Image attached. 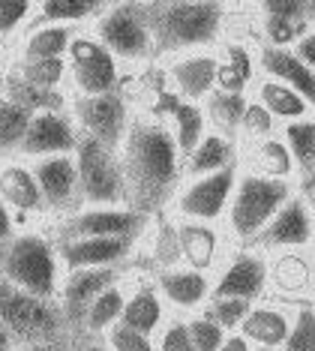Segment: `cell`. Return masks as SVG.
Wrapping results in <instances>:
<instances>
[{
    "instance_id": "cell-13",
    "label": "cell",
    "mask_w": 315,
    "mask_h": 351,
    "mask_svg": "<svg viewBox=\"0 0 315 351\" xmlns=\"http://www.w3.org/2000/svg\"><path fill=\"white\" fill-rule=\"evenodd\" d=\"M63 270L72 267H124L141 250V234H96V237H54Z\"/></svg>"
},
{
    "instance_id": "cell-1",
    "label": "cell",
    "mask_w": 315,
    "mask_h": 351,
    "mask_svg": "<svg viewBox=\"0 0 315 351\" xmlns=\"http://www.w3.org/2000/svg\"><path fill=\"white\" fill-rule=\"evenodd\" d=\"M117 154L126 178V204L148 217L163 213L183 183V156L168 123L153 114H135Z\"/></svg>"
},
{
    "instance_id": "cell-27",
    "label": "cell",
    "mask_w": 315,
    "mask_h": 351,
    "mask_svg": "<svg viewBox=\"0 0 315 351\" xmlns=\"http://www.w3.org/2000/svg\"><path fill=\"white\" fill-rule=\"evenodd\" d=\"M78 27L72 25H30L19 34V60H39V58H67V49Z\"/></svg>"
},
{
    "instance_id": "cell-15",
    "label": "cell",
    "mask_w": 315,
    "mask_h": 351,
    "mask_svg": "<svg viewBox=\"0 0 315 351\" xmlns=\"http://www.w3.org/2000/svg\"><path fill=\"white\" fill-rule=\"evenodd\" d=\"M117 279H124V267H72L63 270L60 289H58V306L63 318H67L69 337H78L84 324V315L96 300V294L105 291L108 285H115Z\"/></svg>"
},
{
    "instance_id": "cell-36",
    "label": "cell",
    "mask_w": 315,
    "mask_h": 351,
    "mask_svg": "<svg viewBox=\"0 0 315 351\" xmlns=\"http://www.w3.org/2000/svg\"><path fill=\"white\" fill-rule=\"evenodd\" d=\"M303 252H279L277 261H273L270 279L282 291H292V294L294 291H312L315 270L310 267V261L303 258Z\"/></svg>"
},
{
    "instance_id": "cell-31",
    "label": "cell",
    "mask_w": 315,
    "mask_h": 351,
    "mask_svg": "<svg viewBox=\"0 0 315 351\" xmlns=\"http://www.w3.org/2000/svg\"><path fill=\"white\" fill-rule=\"evenodd\" d=\"M201 106H205L210 130L237 138L240 121H244V111L249 106V93H244V90H222V87H216V90L210 93Z\"/></svg>"
},
{
    "instance_id": "cell-45",
    "label": "cell",
    "mask_w": 315,
    "mask_h": 351,
    "mask_svg": "<svg viewBox=\"0 0 315 351\" xmlns=\"http://www.w3.org/2000/svg\"><path fill=\"white\" fill-rule=\"evenodd\" d=\"M258 19H288V21H303V0H253Z\"/></svg>"
},
{
    "instance_id": "cell-40",
    "label": "cell",
    "mask_w": 315,
    "mask_h": 351,
    "mask_svg": "<svg viewBox=\"0 0 315 351\" xmlns=\"http://www.w3.org/2000/svg\"><path fill=\"white\" fill-rule=\"evenodd\" d=\"M183 318H187V330H189V339H192V346H196V351H216L222 346L229 330L216 324L205 309L192 313V315H183Z\"/></svg>"
},
{
    "instance_id": "cell-50",
    "label": "cell",
    "mask_w": 315,
    "mask_h": 351,
    "mask_svg": "<svg viewBox=\"0 0 315 351\" xmlns=\"http://www.w3.org/2000/svg\"><path fill=\"white\" fill-rule=\"evenodd\" d=\"M15 351H69V339H51V342H24V346H15Z\"/></svg>"
},
{
    "instance_id": "cell-33",
    "label": "cell",
    "mask_w": 315,
    "mask_h": 351,
    "mask_svg": "<svg viewBox=\"0 0 315 351\" xmlns=\"http://www.w3.org/2000/svg\"><path fill=\"white\" fill-rule=\"evenodd\" d=\"M246 169L270 174V178H282V180H294L297 178L294 159H292V154H288L285 141L279 138V132L270 135V138H261V141H255V145H249Z\"/></svg>"
},
{
    "instance_id": "cell-41",
    "label": "cell",
    "mask_w": 315,
    "mask_h": 351,
    "mask_svg": "<svg viewBox=\"0 0 315 351\" xmlns=\"http://www.w3.org/2000/svg\"><path fill=\"white\" fill-rule=\"evenodd\" d=\"M249 306H253V303L244 300V298H210L205 303V313L213 318L220 327H225V330L231 333V330H237L240 322L246 318Z\"/></svg>"
},
{
    "instance_id": "cell-12",
    "label": "cell",
    "mask_w": 315,
    "mask_h": 351,
    "mask_svg": "<svg viewBox=\"0 0 315 351\" xmlns=\"http://www.w3.org/2000/svg\"><path fill=\"white\" fill-rule=\"evenodd\" d=\"M148 213L135 210L129 204H100V207H78L67 217L51 222L54 237H96V234H148L150 228Z\"/></svg>"
},
{
    "instance_id": "cell-22",
    "label": "cell",
    "mask_w": 315,
    "mask_h": 351,
    "mask_svg": "<svg viewBox=\"0 0 315 351\" xmlns=\"http://www.w3.org/2000/svg\"><path fill=\"white\" fill-rule=\"evenodd\" d=\"M258 75L277 78V82L294 87L315 111V73L297 58L292 49H277V45H258Z\"/></svg>"
},
{
    "instance_id": "cell-19",
    "label": "cell",
    "mask_w": 315,
    "mask_h": 351,
    "mask_svg": "<svg viewBox=\"0 0 315 351\" xmlns=\"http://www.w3.org/2000/svg\"><path fill=\"white\" fill-rule=\"evenodd\" d=\"M156 285L159 298L174 315H192L201 313L205 303L210 300V274L189 265H172V267H156L150 276Z\"/></svg>"
},
{
    "instance_id": "cell-47",
    "label": "cell",
    "mask_w": 315,
    "mask_h": 351,
    "mask_svg": "<svg viewBox=\"0 0 315 351\" xmlns=\"http://www.w3.org/2000/svg\"><path fill=\"white\" fill-rule=\"evenodd\" d=\"M19 231H21V226H19V219H15V213L10 210V204L0 198V241H12Z\"/></svg>"
},
{
    "instance_id": "cell-20",
    "label": "cell",
    "mask_w": 315,
    "mask_h": 351,
    "mask_svg": "<svg viewBox=\"0 0 315 351\" xmlns=\"http://www.w3.org/2000/svg\"><path fill=\"white\" fill-rule=\"evenodd\" d=\"M0 198L10 204L21 228L34 226L39 219H48L43 193H39V183L27 159H0Z\"/></svg>"
},
{
    "instance_id": "cell-55",
    "label": "cell",
    "mask_w": 315,
    "mask_h": 351,
    "mask_svg": "<svg viewBox=\"0 0 315 351\" xmlns=\"http://www.w3.org/2000/svg\"><path fill=\"white\" fill-rule=\"evenodd\" d=\"M3 255H6V241H0V265H3Z\"/></svg>"
},
{
    "instance_id": "cell-28",
    "label": "cell",
    "mask_w": 315,
    "mask_h": 351,
    "mask_svg": "<svg viewBox=\"0 0 315 351\" xmlns=\"http://www.w3.org/2000/svg\"><path fill=\"white\" fill-rule=\"evenodd\" d=\"M220 54V87L222 90H244L249 93L258 78V54L244 43L216 45Z\"/></svg>"
},
{
    "instance_id": "cell-52",
    "label": "cell",
    "mask_w": 315,
    "mask_h": 351,
    "mask_svg": "<svg viewBox=\"0 0 315 351\" xmlns=\"http://www.w3.org/2000/svg\"><path fill=\"white\" fill-rule=\"evenodd\" d=\"M303 25L315 27V0H303Z\"/></svg>"
},
{
    "instance_id": "cell-25",
    "label": "cell",
    "mask_w": 315,
    "mask_h": 351,
    "mask_svg": "<svg viewBox=\"0 0 315 351\" xmlns=\"http://www.w3.org/2000/svg\"><path fill=\"white\" fill-rule=\"evenodd\" d=\"M234 162H240V141L225 132L207 130V135L196 145V150L183 159V180L229 169Z\"/></svg>"
},
{
    "instance_id": "cell-51",
    "label": "cell",
    "mask_w": 315,
    "mask_h": 351,
    "mask_svg": "<svg viewBox=\"0 0 315 351\" xmlns=\"http://www.w3.org/2000/svg\"><path fill=\"white\" fill-rule=\"evenodd\" d=\"M0 351H15V339H12V333L3 327V322H0Z\"/></svg>"
},
{
    "instance_id": "cell-35",
    "label": "cell",
    "mask_w": 315,
    "mask_h": 351,
    "mask_svg": "<svg viewBox=\"0 0 315 351\" xmlns=\"http://www.w3.org/2000/svg\"><path fill=\"white\" fill-rule=\"evenodd\" d=\"M30 114L24 106H19L15 99H10L3 90H0V159H12L19 156V147L24 141V132H27Z\"/></svg>"
},
{
    "instance_id": "cell-54",
    "label": "cell",
    "mask_w": 315,
    "mask_h": 351,
    "mask_svg": "<svg viewBox=\"0 0 315 351\" xmlns=\"http://www.w3.org/2000/svg\"><path fill=\"white\" fill-rule=\"evenodd\" d=\"M253 351H279V348H273V346H253Z\"/></svg>"
},
{
    "instance_id": "cell-8",
    "label": "cell",
    "mask_w": 315,
    "mask_h": 351,
    "mask_svg": "<svg viewBox=\"0 0 315 351\" xmlns=\"http://www.w3.org/2000/svg\"><path fill=\"white\" fill-rule=\"evenodd\" d=\"M69 93L96 97V93L120 90L124 84V63L91 34V27H78L67 49Z\"/></svg>"
},
{
    "instance_id": "cell-11",
    "label": "cell",
    "mask_w": 315,
    "mask_h": 351,
    "mask_svg": "<svg viewBox=\"0 0 315 351\" xmlns=\"http://www.w3.org/2000/svg\"><path fill=\"white\" fill-rule=\"evenodd\" d=\"M237 171H240V162L229 165V169H220V171L201 174V178H187L177 186L172 204L165 210L180 219H198V222H216V226H222Z\"/></svg>"
},
{
    "instance_id": "cell-32",
    "label": "cell",
    "mask_w": 315,
    "mask_h": 351,
    "mask_svg": "<svg viewBox=\"0 0 315 351\" xmlns=\"http://www.w3.org/2000/svg\"><path fill=\"white\" fill-rule=\"evenodd\" d=\"M279 138L285 141L297 174L303 180L315 178V114L301 117V121L279 123Z\"/></svg>"
},
{
    "instance_id": "cell-43",
    "label": "cell",
    "mask_w": 315,
    "mask_h": 351,
    "mask_svg": "<svg viewBox=\"0 0 315 351\" xmlns=\"http://www.w3.org/2000/svg\"><path fill=\"white\" fill-rule=\"evenodd\" d=\"M153 339H156V351H196L187 330V318L174 313L165 318V324L159 327V333Z\"/></svg>"
},
{
    "instance_id": "cell-6",
    "label": "cell",
    "mask_w": 315,
    "mask_h": 351,
    "mask_svg": "<svg viewBox=\"0 0 315 351\" xmlns=\"http://www.w3.org/2000/svg\"><path fill=\"white\" fill-rule=\"evenodd\" d=\"M91 34L124 66L148 63L153 58V36L144 12V0H111L105 12L91 25Z\"/></svg>"
},
{
    "instance_id": "cell-7",
    "label": "cell",
    "mask_w": 315,
    "mask_h": 351,
    "mask_svg": "<svg viewBox=\"0 0 315 351\" xmlns=\"http://www.w3.org/2000/svg\"><path fill=\"white\" fill-rule=\"evenodd\" d=\"M72 159H75L82 207L126 204V178L124 165H120V154L115 147H105L102 141L78 135Z\"/></svg>"
},
{
    "instance_id": "cell-56",
    "label": "cell",
    "mask_w": 315,
    "mask_h": 351,
    "mask_svg": "<svg viewBox=\"0 0 315 351\" xmlns=\"http://www.w3.org/2000/svg\"><path fill=\"white\" fill-rule=\"evenodd\" d=\"M216 3H225V6H231V3H234V0H216Z\"/></svg>"
},
{
    "instance_id": "cell-23",
    "label": "cell",
    "mask_w": 315,
    "mask_h": 351,
    "mask_svg": "<svg viewBox=\"0 0 315 351\" xmlns=\"http://www.w3.org/2000/svg\"><path fill=\"white\" fill-rule=\"evenodd\" d=\"M172 315V309L165 306V300L159 298L153 279H141V282L129 285L126 306L120 315V324L132 327V330L144 333V337H156L159 327L165 324V318Z\"/></svg>"
},
{
    "instance_id": "cell-21",
    "label": "cell",
    "mask_w": 315,
    "mask_h": 351,
    "mask_svg": "<svg viewBox=\"0 0 315 351\" xmlns=\"http://www.w3.org/2000/svg\"><path fill=\"white\" fill-rule=\"evenodd\" d=\"M174 234L177 250H180V265L198 267L213 274L222 255L229 252V234L216 222H198V219H180L174 217Z\"/></svg>"
},
{
    "instance_id": "cell-39",
    "label": "cell",
    "mask_w": 315,
    "mask_h": 351,
    "mask_svg": "<svg viewBox=\"0 0 315 351\" xmlns=\"http://www.w3.org/2000/svg\"><path fill=\"white\" fill-rule=\"evenodd\" d=\"M279 351H315V306H297L292 318V330Z\"/></svg>"
},
{
    "instance_id": "cell-46",
    "label": "cell",
    "mask_w": 315,
    "mask_h": 351,
    "mask_svg": "<svg viewBox=\"0 0 315 351\" xmlns=\"http://www.w3.org/2000/svg\"><path fill=\"white\" fill-rule=\"evenodd\" d=\"M292 51L315 73V27H306L303 34L297 36V43L292 45Z\"/></svg>"
},
{
    "instance_id": "cell-10",
    "label": "cell",
    "mask_w": 315,
    "mask_h": 351,
    "mask_svg": "<svg viewBox=\"0 0 315 351\" xmlns=\"http://www.w3.org/2000/svg\"><path fill=\"white\" fill-rule=\"evenodd\" d=\"M270 289V261L253 243H234L210 274V298L264 300Z\"/></svg>"
},
{
    "instance_id": "cell-53",
    "label": "cell",
    "mask_w": 315,
    "mask_h": 351,
    "mask_svg": "<svg viewBox=\"0 0 315 351\" xmlns=\"http://www.w3.org/2000/svg\"><path fill=\"white\" fill-rule=\"evenodd\" d=\"M312 202V250H315V198H310Z\"/></svg>"
},
{
    "instance_id": "cell-44",
    "label": "cell",
    "mask_w": 315,
    "mask_h": 351,
    "mask_svg": "<svg viewBox=\"0 0 315 351\" xmlns=\"http://www.w3.org/2000/svg\"><path fill=\"white\" fill-rule=\"evenodd\" d=\"M102 339L111 351H156V339L144 337V333L132 330L126 324H115Z\"/></svg>"
},
{
    "instance_id": "cell-38",
    "label": "cell",
    "mask_w": 315,
    "mask_h": 351,
    "mask_svg": "<svg viewBox=\"0 0 315 351\" xmlns=\"http://www.w3.org/2000/svg\"><path fill=\"white\" fill-rule=\"evenodd\" d=\"M36 0H0V43L34 25Z\"/></svg>"
},
{
    "instance_id": "cell-48",
    "label": "cell",
    "mask_w": 315,
    "mask_h": 351,
    "mask_svg": "<svg viewBox=\"0 0 315 351\" xmlns=\"http://www.w3.org/2000/svg\"><path fill=\"white\" fill-rule=\"evenodd\" d=\"M69 351H111L105 346L102 337H84V333H78V337H69Z\"/></svg>"
},
{
    "instance_id": "cell-2",
    "label": "cell",
    "mask_w": 315,
    "mask_h": 351,
    "mask_svg": "<svg viewBox=\"0 0 315 351\" xmlns=\"http://www.w3.org/2000/svg\"><path fill=\"white\" fill-rule=\"evenodd\" d=\"M153 36V58L216 49L231 19V6L216 0H144Z\"/></svg>"
},
{
    "instance_id": "cell-42",
    "label": "cell",
    "mask_w": 315,
    "mask_h": 351,
    "mask_svg": "<svg viewBox=\"0 0 315 351\" xmlns=\"http://www.w3.org/2000/svg\"><path fill=\"white\" fill-rule=\"evenodd\" d=\"M258 27H261V45H277V49H292L297 43V36L306 30L303 21L268 19V15L258 19Z\"/></svg>"
},
{
    "instance_id": "cell-5",
    "label": "cell",
    "mask_w": 315,
    "mask_h": 351,
    "mask_svg": "<svg viewBox=\"0 0 315 351\" xmlns=\"http://www.w3.org/2000/svg\"><path fill=\"white\" fill-rule=\"evenodd\" d=\"M0 322L12 333L15 346L69 339V327L58 300L21 291L19 285H12L3 276H0Z\"/></svg>"
},
{
    "instance_id": "cell-29",
    "label": "cell",
    "mask_w": 315,
    "mask_h": 351,
    "mask_svg": "<svg viewBox=\"0 0 315 351\" xmlns=\"http://www.w3.org/2000/svg\"><path fill=\"white\" fill-rule=\"evenodd\" d=\"M111 0H36L34 25H72L91 27Z\"/></svg>"
},
{
    "instance_id": "cell-34",
    "label": "cell",
    "mask_w": 315,
    "mask_h": 351,
    "mask_svg": "<svg viewBox=\"0 0 315 351\" xmlns=\"http://www.w3.org/2000/svg\"><path fill=\"white\" fill-rule=\"evenodd\" d=\"M24 82L43 87V90H67L69 93V69L67 58H39V60H19L15 58L12 69Z\"/></svg>"
},
{
    "instance_id": "cell-9",
    "label": "cell",
    "mask_w": 315,
    "mask_h": 351,
    "mask_svg": "<svg viewBox=\"0 0 315 351\" xmlns=\"http://www.w3.org/2000/svg\"><path fill=\"white\" fill-rule=\"evenodd\" d=\"M69 117L75 123L78 135L102 141L105 147L120 150L129 126H132L135 108L129 106L124 90H111V93H96V97H78L69 93Z\"/></svg>"
},
{
    "instance_id": "cell-17",
    "label": "cell",
    "mask_w": 315,
    "mask_h": 351,
    "mask_svg": "<svg viewBox=\"0 0 315 351\" xmlns=\"http://www.w3.org/2000/svg\"><path fill=\"white\" fill-rule=\"evenodd\" d=\"M78 141V130L69 117V108H43L30 114L27 132L19 147V159H39L54 154H72Z\"/></svg>"
},
{
    "instance_id": "cell-4",
    "label": "cell",
    "mask_w": 315,
    "mask_h": 351,
    "mask_svg": "<svg viewBox=\"0 0 315 351\" xmlns=\"http://www.w3.org/2000/svg\"><path fill=\"white\" fill-rule=\"evenodd\" d=\"M0 276L19 285L21 291H30L36 298L58 300V289L63 279V265L58 241L51 231L36 226L21 228L12 241H6V255L0 265Z\"/></svg>"
},
{
    "instance_id": "cell-37",
    "label": "cell",
    "mask_w": 315,
    "mask_h": 351,
    "mask_svg": "<svg viewBox=\"0 0 315 351\" xmlns=\"http://www.w3.org/2000/svg\"><path fill=\"white\" fill-rule=\"evenodd\" d=\"M279 132V123L273 121V114L261 106L258 99L249 97V106L244 111V121H240V132L237 141H246V145H255L261 138H270V135Z\"/></svg>"
},
{
    "instance_id": "cell-18",
    "label": "cell",
    "mask_w": 315,
    "mask_h": 351,
    "mask_svg": "<svg viewBox=\"0 0 315 351\" xmlns=\"http://www.w3.org/2000/svg\"><path fill=\"white\" fill-rule=\"evenodd\" d=\"M165 75L172 93L189 102H205L220 87V54L216 49L187 51L165 60Z\"/></svg>"
},
{
    "instance_id": "cell-3",
    "label": "cell",
    "mask_w": 315,
    "mask_h": 351,
    "mask_svg": "<svg viewBox=\"0 0 315 351\" xmlns=\"http://www.w3.org/2000/svg\"><path fill=\"white\" fill-rule=\"evenodd\" d=\"M297 193L294 180L270 178V174L253 171L240 162L237 180H234V193L225 210L222 228L231 243H253L261 228L273 219V213Z\"/></svg>"
},
{
    "instance_id": "cell-49",
    "label": "cell",
    "mask_w": 315,
    "mask_h": 351,
    "mask_svg": "<svg viewBox=\"0 0 315 351\" xmlns=\"http://www.w3.org/2000/svg\"><path fill=\"white\" fill-rule=\"evenodd\" d=\"M216 351H253V342H249L240 330H231V333H225L222 346Z\"/></svg>"
},
{
    "instance_id": "cell-24",
    "label": "cell",
    "mask_w": 315,
    "mask_h": 351,
    "mask_svg": "<svg viewBox=\"0 0 315 351\" xmlns=\"http://www.w3.org/2000/svg\"><path fill=\"white\" fill-rule=\"evenodd\" d=\"M292 318L294 313H288L285 306H277V303H264V300H255L249 306L246 318L240 322L237 330L253 342V346H273V348H282L288 330H292Z\"/></svg>"
},
{
    "instance_id": "cell-16",
    "label": "cell",
    "mask_w": 315,
    "mask_h": 351,
    "mask_svg": "<svg viewBox=\"0 0 315 351\" xmlns=\"http://www.w3.org/2000/svg\"><path fill=\"white\" fill-rule=\"evenodd\" d=\"M30 169H34L39 193H43L48 222L67 217V213L82 207V198H78V174H75V159H72V154L30 159Z\"/></svg>"
},
{
    "instance_id": "cell-26",
    "label": "cell",
    "mask_w": 315,
    "mask_h": 351,
    "mask_svg": "<svg viewBox=\"0 0 315 351\" xmlns=\"http://www.w3.org/2000/svg\"><path fill=\"white\" fill-rule=\"evenodd\" d=\"M253 99H258L264 108L273 114V121L277 123H288V121H301V117H310L315 111L310 108V102H306L301 93L294 90V87L277 82V78H268V75H258L255 84H253V93H249Z\"/></svg>"
},
{
    "instance_id": "cell-14",
    "label": "cell",
    "mask_w": 315,
    "mask_h": 351,
    "mask_svg": "<svg viewBox=\"0 0 315 351\" xmlns=\"http://www.w3.org/2000/svg\"><path fill=\"white\" fill-rule=\"evenodd\" d=\"M261 252H303L312 250V202L306 193H294L273 213V219L253 241Z\"/></svg>"
},
{
    "instance_id": "cell-57",
    "label": "cell",
    "mask_w": 315,
    "mask_h": 351,
    "mask_svg": "<svg viewBox=\"0 0 315 351\" xmlns=\"http://www.w3.org/2000/svg\"><path fill=\"white\" fill-rule=\"evenodd\" d=\"M312 291H315V282H312Z\"/></svg>"
},
{
    "instance_id": "cell-30",
    "label": "cell",
    "mask_w": 315,
    "mask_h": 351,
    "mask_svg": "<svg viewBox=\"0 0 315 351\" xmlns=\"http://www.w3.org/2000/svg\"><path fill=\"white\" fill-rule=\"evenodd\" d=\"M126 294H129V285L124 279H117L115 285H108L105 291L96 294V300L91 303L84 315V324H82V333L84 337H105L115 324H120V315H124V306H126Z\"/></svg>"
}]
</instances>
